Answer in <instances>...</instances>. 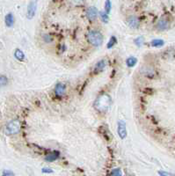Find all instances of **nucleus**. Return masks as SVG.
I'll list each match as a JSON object with an SVG mask.
<instances>
[{
	"mask_svg": "<svg viewBox=\"0 0 175 176\" xmlns=\"http://www.w3.org/2000/svg\"><path fill=\"white\" fill-rule=\"evenodd\" d=\"M111 104V97L108 94L100 95L97 98L94 102V108L97 111L104 113L108 109Z\"/></svg>",
	"mask_w": 175,
	"mask_h": 176,
	"instance_id": "f257e3e1",
	"label": "nucleus"
},
{
	"mask_svg": "<svg viewBox=\"0 0 175 176\" xmlns=\"http://www.w3.org/2000/svg\"><path fill=\"white\" fill-rule=\"evenodd\" d=\"M88 41L91 44H93L95 47H99L101 45L103 41V36L99 32L97 31H90L87 34Z\"/></svg>",
	"mask_w": 175,
	"mask_h": 176,
	"instance_id": "f03ea898",
	"label": "nucleus"
},
{
	"mask_svg": "<svg viewBox=\"0 0 175 176\" xmlns=\"http://www.w3.org/2000/svg\"><path fill=\"white\" fill-rule=\"evenodd\" d=\"M20 130V122L17 119L13 120L6 125L5 133L7 135H14L19 133Z\"/></svg>",
	"mask_w": 175,
	"mask_h": 176,
	"instance_id": "7ed1b4c3",
	"label": "nucleus"
},
{
	"mask_svg": "<svg viewBox=\"0 0 175 176\" xmlns=\"http://www.w3.org/2000/svg\"><path fill=\"white\" fill-rule=\"evenodd\" d=\"M36 9H37V2L36 1H31L27 6V18L28 19H32L36 13Z\"/></svg>",
	"mask_w": 175,
	"mask_h": 176,
	"instance_id": "20e7f679",
	"label": "nucleus"
},
{
	"mask_svg": "<svg viewBox=\"0 0 175 176\" xmlns=\"http://www.w3.org/2000/svg\"><path fill=\"white\" fill-rule=\"evenodd\" d=\"M118 134H119L121 139H124L127 136L126 123L123 121H119V122H118Z\"/></svg>",
	"mask_w": 175,
	"mask_h": 176,
	"instance_id": "39448f33",
	"label": "nucleus"
},
{
	"mask_svg": "<svg viewBox=\"0 0 175 176\" xmlns=\"http://www.w3.org/2000/svg\"><path fill=\"white\" fill-rule=\"evenodd\" d=\"M65 90H66L65 85L63 83H58L55 87V94L57 97H62L65 94Z\"/></svg>",
	"mask_w": 175,
	"mask_h": 176,
	"instance_id": "423d86ee",
	"label": "nucleus"
},
{
	"mask_svg": "<svg viewBox=\"0 0 175 176\" xmlns=\"http://www.w3.org/2000/svg\"><path fill=\"white\" fill-rule=\"evenodd\" d=\"M86 15H87V18L90 19V20H94L95 19L97 18L98 16V10L97 8L94 6H91L88 8L87 12H86Z\"/></svg>",
	"mask_w": 175,
	"mask_h": 176,
	"instance_id": "0eeeda50",
	"label": "nucleus"
},
{
	"mask_svg": "<svg viewBox=\"0 0 175 176\" xmlns=\"http://www.w3.org/2000/svg\"><path fill=\"white\" fill-rule=\"evenodd\" d=\"M5 25L8 27H13L14 25V16L13 13H8L4 18Z\"/></svg>",
	"mask_w": 175,
	"mask_h": 176,
	"instance_id": "6e6552de",
	"label": "nucleus"
},
{
	"mask_svg": "<svg viewBox=\"0 0 175 176\" xmlns=\"http://www.w3.org/2000/svg\"><path fill=\"white\" fill-rule=\"evenodd\" d=\"M58 158H59V152L54 151V152H51V153L48 154L45 158V160L48 161V162H52V161L56 160Z\"/></svg>",
	"mask_w": 175,
	"mask_h": 176,
	"instance_id": "1a4fd4ad",
	"label": "nucleus"
},
{
	"mask_svg": "<svg viewBox=\"0 0 175 176\" xmlns=\"http://www.w3.org/2000/svg\"><path fill=\"white\" fill-rule=\"evenodd\" d=\"M128 24H129V27H132V28H136V27H138V25H139L138 19L136 17H135V16L129 17V19H128Z\"/></svg>",
	"mask_w": 175,
	"mask_h": 176,
	"instance_id": "9d476101",
	"label": "nucleus"
},
{
	"mask_svg": "<svg viewBox=\"0 0 175 176\" xmlns=\"http://www.w3.org/2000/svg\"><path fill=\"white\" fill-rule=\"evenodd\" d=\"M169 27V23H168V21L166 20V19H160L159 22H158V25H157V27H158V29L159 30H165V29H167Z\"/></svg>",
	"mask_w": 175,
	"mask_h": 176,
	"instance_id": "9b49d317",
	"label": "nucleus"
},
{
	"mask_svg": "<svg viewBox=\"0 0 175 176\" xmlns=\"http://www.w3.org/2000/svg\"><path fill=\"white\" fill-rule=\"evenodd\" d=\"M106 65H107V63H106L105 60L99 61V62L97 63V64L95 65V71H96V72H99V71L103 70L104 68L106 67Z\"/></svg>",
	"mask_w": 175,
	"mask_h": 176,
	"instance_id": "f8f14e48",
	"label": "nucleus"
},
{
	"mask_svg": "<svg viewBox=\"0 0 175 176\" xmlns=\"http://www.w3.org/2000/svg\"><path fill=\"white\" fill-rule=\"evenodd\" d=\"M14 56L17 60L19 61H23L25 59V54L19 49H17L14 52Z\"/></svg>",
	"mask_w": 175,
	"mask_h": 176,
	"instance_id": "ddd939ff",
	"label": "nucleus"
},
{
	"mask_svg": "<svg viewBox=\"0 0 175 176\" xmlns=\"http://www.w3.org/2000/svg\"><path fill=\"white\" fill-rule=\"evenodd\" d=\"M136 63H137V59L135 58V56H130V57H129V58L127 59V61H126V64H127V65H128L129 67H133V66H135Z\"/></svg>",
	"mask_w": 175,
	"mask_h": 176,
	"instance_id": "4468645a",
	"label": "nucleus"
},
{
	"mask_svg": "<svg viewBox=\"0 0 175 176\" xmlns=\"http://www.w3.org/2000/svg\"><path fill=\"white\" fill-rule=\"evenodd\" d=\"M151 46L152 47H155V48H159V47H162L164 44H165V41L163 40H160V39H156V40H153L150 42Z\"/></svg>",
	"mask_w": 175,
	"mask_h": 176,
	"instance_id": "2eb2a0df",
	"label": "nucleus"
},
{
	"mask_svg": "<svg viewBox=\"0 0 175 176\" xmlns=\"http://www.w3.org/2000/svg\"><path fill=\"white\" fill-rule=\"evenodd\" d=\"M117 43V39L114 37V36H112L111 38H110V40L108 41V45H107V47H108V49H112L115 44Z\"/></svg>",
	"mask_w": 175,
	"mask_h": 176,
	"instance_id": "dca6fc26",
	"label": "nucleus"
},
{
	"mask_svg": "<svg viewBox=\"0 0 175 176\" xmlns=\"http://www.w3.org/2000/svg\"><path fill=\"white\" fill-rule=\"evenodd\" d=\"M8 83V79L5 76H0V88L4 86Z\"/></svg>",
	"mask_w": 175,
	"mask_h": 176,
	"instance_id": "f3484780",
	"label": "nucleus"
},
{
	"mask_svg": "<svg viewBox=\"0 0 175 176\" xmlns=\"http://www.w3.org/2000/svg\"><path fill=\"white\" fill-rule=\"evenodd\" d=\"M135 44L137 46V47H141L143 44H144V37L143 36H139L138 38H136L135 41Z\"/></svg>",
	"mask_w": 175,
	"mask_h": 176,
	"instance_id": "a211bd4d",
	"label": "nucleus"
},
{
	"mask_svg": "<svg viewBox=\"0 0 175 176\" xmlns=\"http://www.w3.org/2000/svg\"><path fill=\"white\" fill-rule=\"evenodd\" d=\"M122 175V173H121V170L120 168H115L114 170H112L111 172V176H121Z\"/></svg>",
	"mask_w": 175,
	"mask_h": 176,
	"instance_id": "6ab92c4d",
	"label": "nucleus"
},
{
	"mask_svg": "<svg viewBox=\"0 0 175 176\" xmlns=\"http://www.w3.org/2000/svg\"><path fill=\"white\" fill-rule=\"evenodd\" d=\"M105 9H106V13H110L111 12V2L110 1H106L105 2Z\"/></svg>",
	"mask_w": 175,
	"mask_h": 176,
	"instance_id": "aec40b11",
	"label": "nucleus"
},
{
	"mask_svg": "<svg viewBox=\"0 0 175 176\" xmlns=\"http://www.w3.org/2000/svg\"><path fill=\"white\" fill-rule=\"evenodd\" d=\"M159 175L160 176H175L174 174L165 172V171H159Z\"/></svg>",
	"mask_w": 175,
	"mask_h": 176,
	"instance_id": "412c9836",
	"label": "nucleus"
},
{
	"mask_svg": "<svg viewBox=\"0 0 175 176\" xmlns=\"http://www.w3.org/2000/svg\"><path fill=\"white\" fill-rule=\"evenodd\" d=\"M100 17L102 19V20L105 22V23H108V15L106 13H100Z\"/></svg>",
	"mask_w": 175,
	"mask_h": 176,
	"instance_id": "4be33fe9",
	"label": "nucleus"
},
{
	"mask_svg": "<svg viewBox=\"0 0 175 176\" xmlns=\"http://www.w3.org/2000/svg\"><path fill=\"white\" fill-rule=\"evenodd\" d=\"M14 174L12 171H9V170H4L3 171V174L2 176H13Z\"/></svg>",
	"mask_w": 175,
	"mask_h": 176,
	"instance_id": "5701e85b",
	"label": "nucleus"
},
{
	"mask_svg": "<svg viewBox=\"0 0 175 176\" xmlns=\"http://www.w3.org/2000/svg\"><path fill=\"white\" fill-rule=\"evenodd\" d=\"M43 39H44V41H46V42H50L51 40H52L51 36H50L49 34H45V35L43 36Z\"/></svg>",
	"mask_w": 175,
	"mask_h": 176,
	"instance_id": "b1692460",
	"label": "nucleus"
},
{
	"mask_svg": "<svg viewBox=\"0 0 175 176\" xmlns=\"http://www.w3.org/2000/svg\"><path fill=\"white\" fill-rule=\"evenodd\" d=\"M42 173L43 174H52L53 170H51L50 168H42Z\"/></svg>",
	"mask_w": 175,
	"mask_h": 176,
	"instance_id": "393cba45",
	"label": "nucleus"
}]
</instances>
